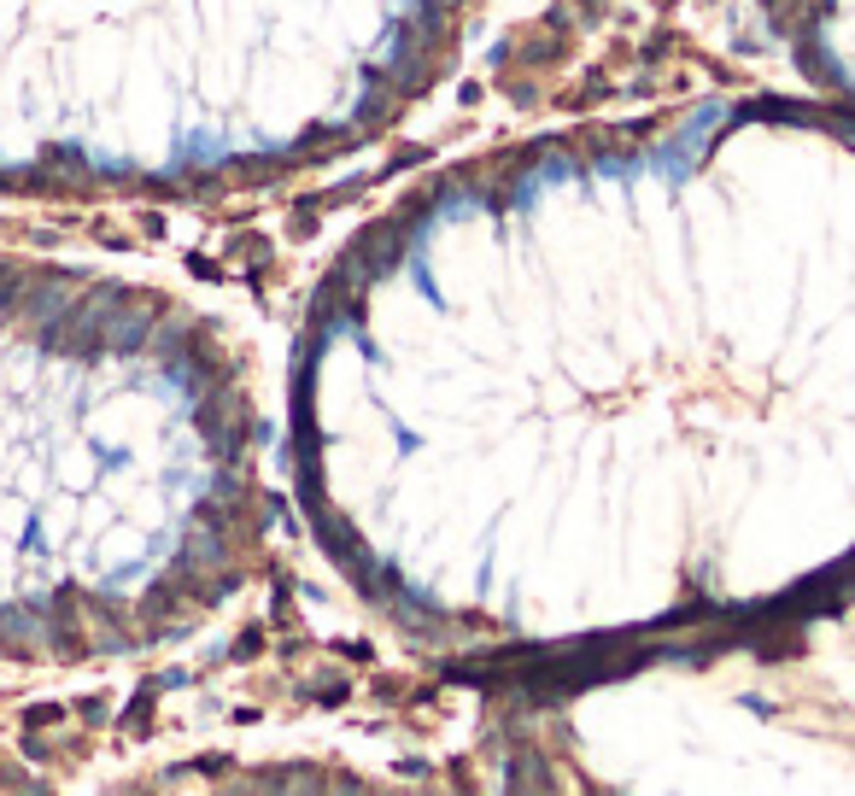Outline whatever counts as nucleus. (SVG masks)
Instances as JSON below:
<instances>
[{"mask_svg": "<svg viewBox=\"0 0 855 796\" xmlns=\"http://www.w3.org/2000/svg\"><path fill=\"white\" fill-rule=\"evenodd\" d=\"M241 498L234 387L176 311L0 269V645L153 633L223 580Z\"/></svg>", "mask_w": 855, "mask_h": 796, "instance_id": "1", "label": "nucleus"}, {"mask_svg": "<svg viewBox=\"0 0 855 796\" xmlns=\"http://www.w3.org/2000/svg\"><path fill=\"white\" fill-rule=\"evenodd\" d=\"M446 24V0H0V182H141L176 176L164 129L136 77H176L164 59L246 54L311 89L351 124L411 89ZM206 152L194 112H182Z\"/></svg>", "mask_w": 855, "mask_h": 796, "instance_id": "2", "label": "nucleus"}]
</instances>
